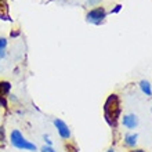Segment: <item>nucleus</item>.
I'll return each mask as SVG.
<instances>
[{
    "instance_id": "1",
    "label": "nucleus",
    "mask_w": 152,
    "mask_h": 152,
    "mask_svg": "<svg viewBox=\"0 0 152 152\" xmlns=\"http://www.w3.org/2000/svg\"><path fill=\"white\" fill-rule=\"evenodd\" d=\"M120 112H122V108H120L119 96L118 94L108 96L104 104V118L111 127H116L120 118Z\"/></svg>"
},
{
    "instance_id": "2",
    "label": "nucleus",
    "mask_w": 152,
    "mask_h": 152,
    "mask_svg": "<svg viewBox=\"0 0 152 152\" xmlns=\"http://www.w3.org/2000/svg\"><path fill=\"white\" fill-rule=\"evenodd\" d=\"M10 142L14 148L21 149V151H29V152H35L37 149L36 144L31 142L29 140H26V137L20 132L14 129L11 133H10Z\"/></svg>"
},
{
    "instance_id": "3",
    "label": "nucleus",
    "mask_w": 152,
    "mask_h": 152,
    "mask_svg": "<svg viewBox=\"0 0 152 152\" xmlns=\"http://www.w3.org/2000/svg\"><path fill=\"white\" fill-rule=\"evenodd\" d=\"M105 18H107V11L101 6H97V7L91 8L86 14V21L88 24H93V25H101L105 21Z\"/></svg>"
},
{
    "instance_id": "4",
    "label": "nucleus",
    "mask_w": 152,
    "mask_h": 152,
    "mask_svg": "<svg viewBox=\"0 0 152 152\" xmlns=\"http://www.w3.org/2000/svg\"><path fill=\"white\" fill-rule=\"evenodd\" d=\"M54 126H56L57 132H58V134H60V137L62 138V140H69L71 138V129H69V126L66 123H65L62 119H54Z\"/></svg>"
},
{
    "instance_id": "5",
    "label": "nucleus",
    "mask_w": 152,
    "mask_h": 152,
    "mask_svg": "<svg viewBox=\"0 0 152 152\" xmlns=\"http://www.w3.org/2000/svg\"><path fill=\"white\" fill-rule=\"evenodd\" d=\"M122 123L126 129L129 130H133V129H136L138 126V118L137 115H133V113H129V115H124L123 119H122Z\"/></svg>"
},
{
    "instance_id": "6",
    "label": "nucleus",
    "mask_w": 152,
    "mask_h": 152,
    "mask_svg": "<svg viewBox=\"0 0 152 152\" xmlns=\"http://www.w3.org/2000/svg\"><path fill=\"white\" fill-rule=\"evenodd\" d=\"M137 138H138V134H136V133H127V134L124 136L123 142L129 148H134L137 145Z\"/></svg>"
},
{
    "instance_id": "7",
    "label": "nucleus",
    "mask_w": 152,
    "mask_h": 152,
    "mask_svg": "<svg viewBox=\"0 0 152 152\" xmlns=\"http://www.w3.org/2000/svg\"><path fill=\"white\" fill-rule=\"evenodd\" d=\"M11 91V83L7 80H0V96L7 97Z\"/></svg>"
},
{
    "instance_id": "8",
    "label": "nucleus",
    "mask_w": 152,
    "mask_h": 152,
    "mask_svg": "<svg viewBox=\"0 0 152 152\" xmlns=\"http://www.w3.org/2000/svg\"><path fill=\"white\" fill-rule=\"evenodd\" d=\"M140 88L145 96H152V84L148 80H141L140 82Z\"/></svg>"
},
{
    "instance_id": "9",
    "label": "nucleus",
    "mask_w": 152,
    "mask_h": 152,
    "mask_svg": "<svg viewBox=\"0 0 152 152\" xmlns=\"http://www.w3.org/2000/svg\"><path fill=\"white\" fill-rule=\"evenodd\" d=\"M6 129H4V126H0V142H4L6 141Z\"/></svg>"
},
{
    "instance_id": "10",
    "label": "nucleus",
    "mask_w": 152,
    "mask_h": 152,
    "mask_svg": "<svg viewBox=\"0 0 152 152\" xmlns=\"http://www.w3.org/2000/svg\"><path fill=\"white\" fill-rule=\"evenodd\" d=\"M6 47H7V39L6 37H0V51L6 50Z\"/></svg>"
},
{
    "instance_id": "11",
    "label": "nucleus",
    "mask_w": 152,
    "mask_h": 152,
    "mask_svg": "<svg viewBox=\"0 0 152 152\" xmlns=\"http://www.w3.org/2000/svg\"><path fill=\"white\" fill-rule=\"evenodd\" d=\"M40 152H57V151L53 147H50V145H44V147L40 148Z\"/></svg>"
},
{
    "instance_id": "12",
    "label": "nucleus",
    "mask_w": 152,
    "mask_h": 152,
    "mask_svg": "<svg viewBox=\"0 0 152 152\" xmlns=\"http://www.w3.org/2000/svg\"><path fill=\"white\" fill-rule=\"evenodd\" d=\"M0 107H1V108H7L8 107V104H7V100H6V97H1L0 96Z\"/></svg>"
},
{
    "instance_id": "13",
    "label": "nucleus",
    "mask_w": 152,
    "mask_h": 152,
    "mask_svg": "<svg viewBox=\"0 0 152 152\" xmlns=\"http://www.w3.org/2000/svg\"><path fill=\"white\" fill-rule=\"evenodd\" d=\"M120 10H122V4H116L115 8H113V10H111V14H118Z\"/></svg>"
},
{
    "instance_id": "14",
    "label": "nucleus",
    "mask_w": 152,
    "mask_h": 152,
    "mask_svg": "<svg viewBox=\"0 0 152 152\" xmlns=\"http://www.w3.org/2000/svg\"><path fill=\"white\" fill-rule=\"evenodd\" d=\"M43 138H44V141H46V145H50V147H53V141L50 140V137H48V136H44Z\"/></svg>"
},
{
    "instance_id": "15",
    "label": "nucleus",
    "mask_w": 152,
    "mask_h": 152,
    "mask_svg": "<svg viewBox=\"0 0 152 152\" xmlns=\"http://www.w3.org/2000/svg\"><path fill=\"white\" fill-rule=\"evenodd\" d=\"M18 35H20V32H18V31H14V32L10 33V36H11V37H17Z\"/></svg>"
},
{
    "instance_id": "16",
    "label": "nucleus",
    "mask_w": 152,
    "mask_h": 152,
    "mask_svg": "<svg viewBox=\"0 0 152 152\" xmlns=\"http://www.w3.org/2000/svg\"><path fill=\"white\" fill-rule=\"evenodd\" d=\"M4 57H6V50L0 51V61H1V58H4Z\"/></svg>"
},
{
    "instance_id": "17",
    "label": "nucleus",
    "mask_w": 152,
    "mask_h": 152,
    "mask_svg": "<svg viewBox=\"0 0 152 152\" xmlns=\"http://www.w3.org/2000/svg\"><path fill=\"white\" fill-rule=\"evenodd\" d=\"M129 152H145L144 149H133V151H129Z\"/></svg>"
},
{
    "instance_id": "18",
    "label": "nucleus",
    "mask_w": 152,
    "mask_h": 152,
    "mask_svg": "<svg viewBox=\"0 0 152 152\" xmlns=\"http://www.w3.org/2000/svg\"><path fill=\"white\" fill-rule=\"evenodd\" d=\"M10 100H11V101H17L15 96H10Z\"/></svg>"
},
{
    "instance_id": "19",
    "label": "nucleus",
    "mask_w": 152,
    "mask_h": 152,
    "mask_svg": "<svg viewBox=\"0 0 152 152\" xmlns=\"http://www.w3.org/2000/svg\"><path fill=\"white\" fill-rule=\"evenodd\" d=\"M107 152H115V151H113V149L111 148V149H108V151H107Z\"/></svg>"
},
{
    "instance_id": "20",
    "label": "nucleus",
    "mask_w": 152,
    "mask_h": 152,
    "mask_svg": "<svg viewBox=\"0 0 152 152\" xmlns=\"http://www.w3.org/2000/svg\"><path fill=\"white\" fill-rule=\"evenodd\" d=\"M151 111H152V108H151Z\"/></svg>"
}]
</instances>
